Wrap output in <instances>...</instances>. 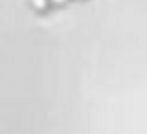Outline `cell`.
Masks as SVG:
<instances>
[{
	"label": "cell",
	"mask_w": 147,
	"mask_h": 134,
	"mask_svg": "<svg viewBox=\"0 0 147 134\" xmlns=\"http://www.w3.org/2000/svg\"><path fill=\"white\" fill-rule=\"evenodd\" d=\"M30 2H32V7L34 9H37V11H45L49 7V0H30Z\"/></svg>",
	"instance_id": "1"
},
{
	"label": "cell",
	"mask_w": 147,
	"mask_h": 134,
	"mask_svg": "<svg viewBox=\"0 0 147 134\" xmlns=\"http://www.w3.org/2000/svg\"><path fill=\"white\" fill-rule=\"evenodd\" d=\"M49 2H50V4H54V6H63L67 0H49Z\"/></svg>",
	"instance_id": "2"
}]
</instances>
